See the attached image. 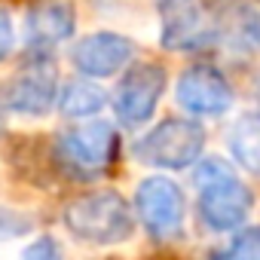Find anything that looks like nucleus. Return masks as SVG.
Here are the masks:
<instances>
[{
  "instance_id": "obj_1",
  "label": "nucleus",
  "mask_w": 260,
  "mask_h": 260,
  "mask_svg": "<svg viewBox=\"0 0 260 260\" xmlns=\"http://www.w3.org/2000/svg\"><path fill=\"white\" fill-rule=\"evenodd\" d=\"M193 181L199 187V217L208 230L230 233L248 220L254 208V196L248 184H242L239 175L230 169V162L208 156L196 166Z\"/></svg>"
},
{
  "instance_id": "obj_2",
  "label": "nucleus",
  "mask_w": 260,
  "mask_h": 260,
  "mask_svg": "<svg viewBox=\"0 0 260 260\" xmlns=\"http://www.w3.org/2000/svg\"><path fill=\"white\" fill-rule=\"evenodd\" d=\"M61 220L74 239L86 245H98V248L119 245L135 230L132 208L116 190H98V193L77 196L74 202L64 205Z\"/></svg>"
},
{
  "instance_id": "obj_3",
  "label": "nucleus",
  "mask_w": 260,
  "mask_h": 260,
  "mask_svg": "<svg viewBox=\"0 0 260 260\" xmlns=\"http://www.w3.org/2000/svg\"><path fill=\"white\" fill-rule=\"evenodd\" d=\"M116 156V128L104 119L71 125L55 138V159L74 178H98Z\"/></svg>"
},
{
  "instance_id": "obj_4",
  "label": "nucleus",
  "mask_w": 260,
  "mask_h": 260,
  "mask_svg": "<svg viewBox=\"0 0 260 260\" xmlns=\"http://www.w3.org/2000/svg\"><path fill=\"white\" fill-rule=\"evenodd\" d=\"M202 147H205V128L196 119L172 116V119L156 122L147 135L135 141V156L144 166L178 172V169L193 166L202 156Z\"/></svg>"
},
{
  "instance_id": "obj_5",
  "label": "nucleus",
  "mask_w": 260,
  "mask_h": 260,
  "mask_svg": "<svg viewBox=\"0 0 260 260\" xmlns=\"http://www.w3.org/2000/svg\"><path fill=\"white\" fill-rule=\"evenodd\" d=\"M135 211H138V220L144 223V230L156 242H169V239L181 236L187 205H184L181 187L172 178L150 175L135 190Z\"/></svg>"
},
{
  "instance_id": "obj_6",
  "label": "nucleus",
  "mask_w": 260,
  "mask_h": 260,
  "mask_svg": "<svg viewBox=\"0 0 260 260\" xmlns=\"http://www.w3.org/2000/svg\"><path fill=\"white\" fill-rule=\"evenodd\" d=\"M166 92V68L156 61H141L125 71L113 92V113L125 128L144 125Z\"/></svg>"
},
{
  "instance_id": "obj_7",
  "label": "nucleus",
  "mask_w": 260,
  "mask_h": 260,
  "mask_svg": "<svg viewBox=\"0 0 260 260\" xmlns=\"http://www.w3.org/2000/svg\"><path fill=\"white\" fill-rule=\"evenodd\" d=\"M178 104L190 116H223L233 107V86L211 64H193L178 77Z\"/></svg>"
},
{
  "instance_id": "obj_8",
  "label": "nucleus",
  "mask_w": 260,
  "mask_h": 260,
  "mask_svg": "<svg viewBox=\"0 0 260 260\" xmlns=\"http://www.w3.org/2000/svg\"><path fill=\"white\" fill-rule=\"evenodd\" d=\"M135 43L116 31H95L71 46V64L92 80H107L132 64Z\"/></svg>"
},
{
  "instance_id": "obj_9",
  "label": "nucleus",
  "mask_w": 260,
  "mask_h": 260,
  "mask_svg": "<svg viewBox=\"0 0 260 260\" xmlns=\"http://www.w3.org/2000/svg\"><path fill=\"white\" fill-rule=\"evenodd\" d=\"M58 74L55 64L46 58H34L28 68H22L10 89H7V107L22 116H43L58 104Z\"/></svg>"
},
{
  "instance_id": "obj_10",
  "label": "nucleus",
  "mask_w": 260,
  "mask_h": 260,
  "mask_svg": "<svg viewBox=\"0 0 260 260\" xmlns=\"http://www.w3.org/2000/svg\"><path fill=\"white\" fill-rule=\"evenodd\" d=\"M74 28H77V13L71 0H40L25 13L22 34L25 46L34 55H46L64 40H71Z\"/></svg>"
},
{
  "instance_id": "obj_11",
  "label": "nucleus",
  "mask_w": 260,
  "mask_h": 260,
  "mask_svg": "<svg viewBox=\"0 0 260 260\" xmlns=\"http://www.w3.org/2000/svg\"><path fill=\"white\" fill-rule=\"evenodd\" d=\"M220 40V25L211 22L202 10L196 7H178L169 10L159 43L172 52H196V49H208Z\"/></svg>"
},
{
  "instance_id": "obj_12",
  "label": "nucleus",
  "mask_w": 260,
  "mask_h": 260,
  "mask_svg": "<svg viewBox=\"0 0 260 260\" xmlns=\"http://www.w3.org/2000/svg\"><path fill=\"white\" fill-rule=\"evenodd\" d=\"M107 104V92L92 80V77H80V80H68L58 92V110L68 119H89L98 116Z\"/></svg>"
},
{
  "instance_id": "obj_13",
  "label": "nucleus",
  "mask_w": 260,
  "mask_h": 260,
  "mask_svg": "<svg viewBox=\"0 0 260 260\" xmlns=\"http://www.w3.org/2000/svg\"><path fill=\"white\" fill-rule=\"evenodd\" d=\"M220 40H226L236 52H260V10L236 7L220 25Z\"/></svg>"
},
{
  "instance_id": "obj_14",
  "label": "nucleus",
  "mask_w": 260,
  "mask_h": 260,
  "mask_svg": "<svg viewBox=\"0 0 260 260\" xmlns=\"http://www.w3.org/2000/svg\"><path fill=\"white\" fill-rule=\"evenodd\" d=\"M230 153L242 169L260 175V113L242 116L230 128Z\"/></svg>"
},
{
  "instance_id": "obj_15",
  "label": "nucleus",
  "mask_w": 260,
  "mask_h": 260,
  "mask_svg": "<svg viewBox=\"0 0 260 260\" xmlns=\"http://www.w3.org/2000/svg\"><path fill=\"white\" fill-rule=\"evenodd\" d=\"M214 260H260V226L239 230L217 254Z\"/></svg>"
},
{
  "instance_id": "obj_16",
  "label": "nucleus",
  "mask_w": 260,
  "mask_h": 260,
  "mask_svg": "<svg viewBox=\"0 0 260 260\" xmlns=\"http://www.w3.org/2000/svg\"><path fill=\"white\" fill-rule=\"evenodd\" d=\"M19 260H64V254H61V245L52 236H40L22 251Z\"/></svg>"
},
{
  "instance_id": "obj_17",
  "label": "nucleus",
  "mask_w": 260,
  "mask_h": 260,
  "mask_svg": "<svg viewBox=\"0 0 260 260\" xmlns=\"http://www.w3.org/2000/svg\"><path fill=\"white\" fill-rule=\"evenodd\" d=\"M31 230V220L13 208H0V239H16Z\"/></svg>"
},
{
  "instance_id": "obj_18",
  "label": "nucleus",
  "mask_w": 260,
  "mask_h": 260,
  "mask_svg": "<svg viewBox=\"0 0 260 260\" xmlns=\"http://www.w3.org/2000/svg\"><path fill=\"white\" fill-rule=\"evenodd\" d=\"M13 46H16V28H13V16H10L4 7H0V61H4V58H10Z\"/></svg>"
},
{
  "instance_id": "obj_19",
  "label": "nucleus",
  "mask_w": 260,
  "mask_h": 260,
  "mask_svg": "<svg viewBox=\"0 0 260 260\" xmlns=\"http://www.w3.org/2000/svg\"><path fill=\"white\" fill-rule=\"evenodd\" d=\"M187 4V0H159V7L169 13V10H178V7H184Z\"/></svg>"
},
{
  "instance_id": "obj_20",
  "label": "nucleus",
  "mask_w": 260,
  "mask_h": 260,
  "mask_svg": "<svg viewBox=\"0 0 260 260\" xmlns=\"http://www.w3.org/2000/svg\"><path fill=\"white\" fill-rule=\"evenodd\" d=\"M254 101H257V113H260V83H257V92H254Z\"/></svg>"
},
{
  "instance_id": "obj_21",
  "label": "nucleus",
  "mask_w": 260,
  "mask_h": 260,
  "mask_svg": "<svg viewBox=\"0 0 260 260\" xmlns=\"http://www.w3.org/2000/svg\"><path fill=\"white\" fill-rule=\"evenodd\" d=\"M4 125H7V119H4V110H0V132H4Z\"/></svg>"
}]
</instances>
